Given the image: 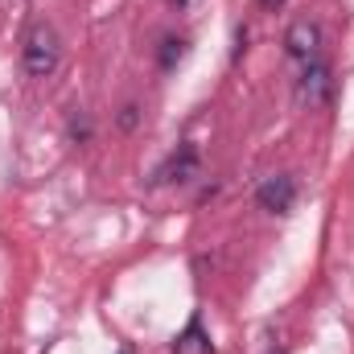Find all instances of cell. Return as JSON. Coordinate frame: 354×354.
I'll list each match as a JSON object with an SVG mask.
<instances>
[{
  "label": "cell",
  "instance_id": "cell-1",
  "mask_svg": "<svg viewBox=\"0 0 354 354\" xmlns=\"http://www.w3.org/2000/svg\"><path fill=\"white\" fill-rule=\"evenodd\" d=\"M62 62V37L54 25H33L21 46V66L29 79H50Z\"/></svg>",
  "mask_w": 354,
  "mask_h": 354
},
{
  "label": "cell",
  "instance_id": "cell-2",
  "mask_svg": "<svg viewBox=\"0 0 354 354\" xmlns=\"http://www.w3.org/2000/svg\"><path fill=\"white\" fill-rule=\"evenodd\" d=\"M330 91H334L330 66H326L322 58L305 62V71H301V79H297V103H301V107H322V103L330 99Z\"/></svg>",
  "mask_w": 354,
  "mask_h": 354
},
{
  "label": "cell",
  "instance_id": "cell-3",
  "mask_svg": "<svg viewBox=\"0 0 354 354\" xmlns=\"http://www.w3.org/2000/svg\"><path fill=\"white\" fill-rule=\"evenodd\" d=\"M256 202L264 206L268 214H288V210H292V202H297V181H292L288 174L268 177L264 185L256 189Z\"/></svg>",
  "mask_w": 354,
  "mask_h": 354
},
{
  "label": "cell",
  "instance_id": "cell-4",
  "mask_svg": "<svg viewBox=\"0 0 354 354\" xmlns=\"http://www.w3.org/2000/svg\"><path fill=\"white\" fill-rule=\"evenodd\" d=\"M284 50H288V58H297V62H313L317 50H322V29H317L313 21H292L288 33H284Z\"/></svg>",
  "mask_w": 354,
  "mask_h": 354
},
{
  "label": "cell",
  "instance_id": "cell-5",
  "mask_svg": "<svg viewBox=\"0 0 354 354\" xmlns=\"http://www.w3.org/2000/svg\"><path fill=\"white\" fill-rule=\"evenodd\" d=\"M198 174V153H194V145H177V153H169V161L157 169V185H169V181H189V177Z\"/></svg>",
  "mask_w": 354,
  "mask_h": 354
},
{
  "label": "cell",
  "instance_id": "cell-6",
  "mask_svg": "<svg viewBox=\"0 0 354 354\" xmlns=\"http://www.w3.org/2000/svg\"><path fill=\"white\" fill-rule=\"evenodd\" d=\"M185 46H189L185 37H165V41H161V58H157V62H161V71H174L177 62L185 58Z\"/></svg>",
  "mask_w": 354,
  "mask_h": 354
},
{
  "label": "cell",
  "instance_id": "cell-7",
  "mask_svg": "<svg viewBox=\"0 0 354 354\" xmlns=\"http://www.w3.org/2000/svg\"><path fill=\"white\" fill-rule=\"evenodd\" d=\"M71 140H91V120L87 115H71Z\"/></svg>",
  "mask_w": 354,
  "mask_h": 354
},
{
  "label": "cell",
  "instance_id": "cell-8",
  "mask_svg": "<svg viewBox=\"0 0 354 354\" xmlns=\"http://www.w3.org/2000/svg\"><path fill=\"white\" fill-rule=\"evenodd\" d=\"M136 111H140L136 103H128V107H124V115H120V128H124V132H128V128H136Z\"/></svg>",
  "mask_w": 354,
  "mask_h": 354
},
{
  "label": "cell",
  "instance_id": "cell-9",
  "mask_svg": "<svg viewBox=\"0 0 354 354\" xmlns=\"http://www.w3.org/2000/svg\"><path fill=\"white\" fill-rule=\"evenodd\" d=\"M284 0H260V8H280Z\"/></svg>",
  "mask_w": 354,
  "mask_h": 354
},
{
  "label": "cell",
  "instance_id": "cell-10",
  "mask_svg": "<svg viewBox=\"0 0 354 354\" xmlns=\"http://www.w3.org/2000/svg\"><path fill=\"white\" fill-rule=\"evenodd\" d=\"M169 4H174V8H185V4H189V0H169Z\"/></svg>",
  "mask_w": 354,
  "mask_h": 354
},
{
  "label": "cell",
  "instance_id": "cell-11",
  "mask_svg": "<svg viewBox=\"0 0 354 354\" xmlns=\"http://www.w3.org/2000/svg\"><path fill=\"white\" fill-rule=\"evenodd\" d=\"M120 354H132V351H120Z\"/></svg>",
  "mask_w": 354,
  "mask_h": 354
}]
</instances>
